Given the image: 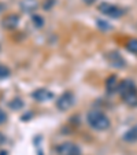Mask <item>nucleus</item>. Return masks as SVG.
Masks as SVG:
<instances>
[{"label":"nucleus","mask_w":137,"mask_h":155,"mask_svg":"<svg viewBox=\"0 0 137 155\" xmlns=\"http://www.w3.org/2000/svg\"><path fill=\"white\" fill-rule=\"evenodd\" d=\"M117 91L119 92L122 100L128 106H130V107L137 106V88L132 80H125V81L119 82Z\"/></svg>","instance_id":"nucleus-1"},{"label":"nucleus","mask_w":137,"mask_h":155,"mask_svg":"<svg viewBox=\"0 0 137 155\" xmlns=\"http://www.w3.org/2000/svg\"><path fill=\"white\" fill-rule=\"evenodd\" d=\"M11 76V70L4 64H0V80H6Z\"/></svg>","instance_id":"nucleus-12"},{"label":"nucleus","mask_w":137,"mask_h":155,"mask_svg":"<svg viewBox=\"0 0 137 155\" xmlns=\"http://www.w3.org/2000/svg\"><path fill=\"white\" fill-rule=\"evenodd\" d=\"M86 121H88V124L93 129H96V130H106V129H108L111 125L110 118L103 111H99V110H92V111L88 113Z\"/></svg>","instance_id":"nucleus-2"},{"label":"nucleus","mask_w":137,"mask_h":155,"mask_svg":"<svg viewBox=\"0 0 137 155\" xmlns=\"http://www.w3.org/2000/svg\"><path fill=\"white\" fill-rule=\"evenodd\" d=\"M107 61H108V63L115 69H123L126 66L125 59H123L122 56H121V54L117 52V51H111L107 55Z\"/></svg>","instance_id":"nucleus-6"},{"label":"nucleus","mask_w":137,"mask_h":155,"mask_svg":"<svg viewBox=\"0 0 137 155\" xmlns=\"http://www.w3.org/2000/svg\"><path fill=\"white\" fill-rule=\"evenodd\" d=\"M0 155H7V152H4V151H3V152H0Z\"/></svg>","instance_id":"nucleus-20"},{"label":"nucleus","mask_w":137,"mask_h":155,"mask_svg":"<svg viewBox=\"0 0 137 155\" xmlns=\"http://www.w3.org/2000/svg\"><path fill=\"white\" fill-rule=\"evenodd\" d=\"M123 140L129 141V143L137 141V126H133V128H130L128 132H126L125 135H123Z\"/></svg>","instance_id":"nucleus-11"},{"label":"nucleus","mask_w":137,"mask_h":155,"mask_svg":"<svg viewBox=\"0 0 137 155\" xmlns=\"http://www.w3.org/2000/svg\"><path fill=\"white\" fill-rule=\"evenodd\" d=\"M37 7H38L37 0H22L21 2V8L25 12H33L37 10Z\"/></svg>","instance_id":"nucleus-8"},{"label":"nucleus","mask_w":137,"mask_h":155,"mask_svg":"<svg viewBox=\"0 0 137 155\" xmlns=\"http://www.w3.org/2000/svg\"><path fill=\"white\" fill-rule=\"evenodd\" d=\"M73 104H74V95L70 91H66L64 94H62L60 97L56 100V107L60 111H67Z\"/></svg>","instance_id":"nucleus-5"},{"label":"nucleus","mask_w":137,"mask_h":155,"mask_svg":"<svg viewBox=\"0 0 137 155\" xmlns=\"http://www.w3.org/2000/svg\"><path fill=\"white\" fill-rule=\"evenodd\" d=\"M99 11L111 18H121L125 14V10H122L121 7L115 6V4H111V3H102L99 6Z\"/></svg>","instance_id":"nucleus-3"},{"label":"nucleus","mask_w":137,"mask_h":155,"mask_svg":"<svg viewBox=\"0 0 137 155\" xmlns=\"http://www.w3.org/2000/svg\"><path fill=\"white\" fill-rule=\"evenodd\" d=\"M84 2H85L86 4H92V3H95L96 0H84Z\"/></svg>","instance_id":"nucleus-19"},{"label":"nucleus","mask_w":137,"mask_h":155,"mask_svg":"<svg viewBox=\"0 0 137 155\" xmlns=\"http://www.w3.org/2000/svg\"><path fill=\"white\" fill-rule=\"evenodd\" d=\"M97 26H99V28H102V29H104V30L111 29V26H110V25H108V22H106V21H102V19H99V21H97Z\"/></svg>","instance_id":"nucleus-16"},{"label":"nucleus","mask_w":137,"mask_h":155,"mask_svg":"<svg viewBox=\"0 0 137 155\" xmlns=\"http://www.w3.org/2000/svg\"><path fill=\"white\" fill-rule=\"evenodd\" d=\"M10 107L14 108V110H19V108L24 107V102L21 99H14L11 103H10Z\"/></svg>","instance_id":"nucleus-15"},{"label":"nucleus","mask_w":137,"mask_h":155,"mask_svg":"<svg viewBox=\"0 0 137 155\" xmlns=\"http://www.w3.org/2000/svg\"><path fill=\"white\" fill-rule=\"evenodd\" d=\"M33 99L37 100V102H47V100H51L54 97V94L45 88H38L32 94Z\"/></svg>","instance_id":"nucleus-7"},{"label":"nucleus","mask_w":137,"mask_h":155,"mask_svg":"<svg viewBox=\"0 0 137 155\" xmlns=\"http://www.w3.org/2000/svg\"><path fill=\"white\" fill-rule=\"evenodd\" d=\"M4 141H6V137H4V136L2 135V133H0V146H2V144H3Z\"/></svg>","instance_id":"nucleus-18"},{"label":"nucleus","mask_w":137,"mask_h":155,"mask_svg":"<svg viewBox=\"0 0 137 155\" xmlns=\"http://www.w3.org/2000/svg\"><path fill=\"white\" fill-rule=\"evenodd\" d=\"M6 120H7V115H6V113H4L3 110L0 108V125H2V124H4V122H6Z\"/></svg>","instance_id":"nucleus-17"},{"label":"nucleus","mask_w":137,"mask_h":155,"mask_svg":"<svg viewBox=\"0 0 137 155\" xmlns=\"http://www.w3.org/2000/svg\"><path fill=\"white\" fill-rule=\"evenodd\" d=\"M126 48H128V51L137 55V38H130L128 41V44H126Z\"/></svg>","instance_id":"nucleus-13"},{"label":"nucleus","mask_w":137,"mask_h":155,"mask_svg":"<svg viewBox=\"0 0 137 155\" xmlns=\"http://www.w3.org/2000/svg\"><path fill=\"white\" fill-rule=\"evenodd\" d=\"M19 22V17L18 15H8L3 19V26L6 29H15Z\"/></svg>","instance_id":"nucleus-9"},{"label":"nucleus","mask_w":137,"mask_h":155,"mask_svg":"<svg viewBox=\"0 0 137 155\" xmlns=\"http://www.w3.org/2000/svg\"><path fill=\"white\" fill-rule=\"evenodd\" d=\"M118 85H119V82H118L117 76H110L107 78V81H106V87H107L108 94H114L118 89Z\"/></svg>","instance_id":"nucleus-10"},{"label":"nucleus","mask_w":137,"mask_h":155,"mask_svg":"<svg viewBox=\"0 0 137 155\" xmlns=\"http://www.w3.org/2000/svg\"><path fill=\"white\" fill-rule=\"evenodd\" d=\"M32 21H33V24H34L36 28H43V25H44L43 17H40V15H33Z\"/></svg>","instance_id":"nucleus-14"},{"label":"nucleus","mask_w":137,"mask_h":155,"mask_svg":"<svg viewBox=\"0 0 137 155\" xmlns=\"http://www.w3.org/2000/svg\"><path fill=\"white\" fill-rule=\"evenodd\" d=\"M56 152L59 155H81V148L76 143L66 141L56 147Z\"/></svg>","instance_id":"nucleus-4"}]
</instances>
